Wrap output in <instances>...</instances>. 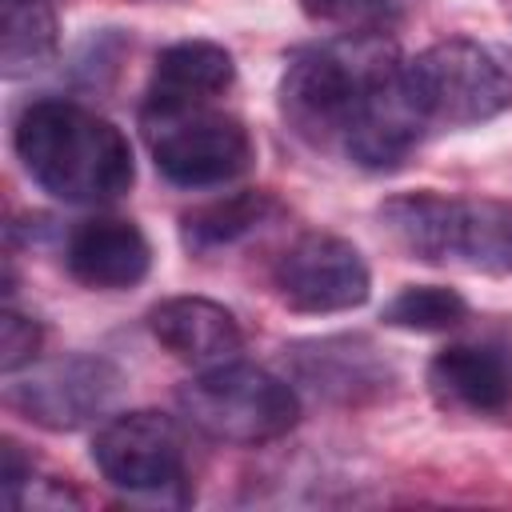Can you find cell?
Segmentation results:
<instances>
[{
  "instance_id": "cell-1",
  "label": "cell",
  "mask_w": 512,
  "mask_h": 512,
  "mask_svg": "<svg viewBox=\"0 0 512 512\" xmlns=\"http://www.w3.org/2000/svg\"><path fill=\"white\" fill-rule=\"evenodd\" d=\"M280 116L316 152L364 172L400 168L428 132L408 100L404 60L384 32L304 44L280 72Z\"/></svg>"
},
{
  "instance_id": "cell-2",
  "label": "cell",
  "mask_w": 512,
  "mask_h": 512,
  "mask_svg": "<svg viewBox=\"0 0 512 512\" xmlns=\"http://www.w3.org/2000/svg\"><path fill=\"white\" fill-rule=\"evenodd\" d=\"M12 148L28 180L64 204H112L136 180L128 136L76 100H28L12 124Z\"/></svg>"
},
{
  "instance_id": "cell-3",
  "label": "cell",
  "mask_w": 512,
  "mask_h": 512,
  "mask_svg": "<svg viewBox=\"0 0 512 512\" xmlns=\"http://www.w3.org/2000/svg\"><path fill=\"white\" fill-rule=\"evenodd\" d=\"M376 220L412 260L484 276L512 272V204L420 188L388 196L376 208Z\"/></svg>"
},
{
  "instance_id": "cell-4",
  "label": "cell",
  "mask_w": 512,
  "mask_h": 512,
  "mask_svg": "<svg viewBox=\"0 0 512 512\" xmlns=\"http://www.w3.org/2000/svg\"><path fill=\"white\" fill-rule=\"evenodd\" d=\"M176 404L200 436L240 448L272 444L300 424L296 384L244 360H224L184 380Z\"/></svg>"
},
{
  "instance_id": "cell-5",
  "label": "cell",
  "mask_w": 512,
  "mask_h": 512,
  "mask_svg": "<svg viewBox=\"0 0 512 512\" xmlns=\"http://www.w3.org/2000/svg\"><path fill=\"white\" fill-rule=\"evenodd\" d=\"M404 84L424 128H472L512 108V60L476 36L428 44L404 60Z\"/></svg>"
},
{
  "instance_id": "cell-6",
  "label": "cell",
  "mask_w": 512,
  "mask_h": 512,
  "mask_svg": "<svg viewBox=\"0 0 512 512\" xmlns=\"http://www.w3.org/2000/svg\"><path fill=\"white\" fill-rule=\"evenodd\" d=\"M92 464L128 500L172 508L192 500L184 432L172 416L156 408H132L104 420L92 436Z\"/></svg>"
},
{
  "instance_id": "cell-7",
  "label": "cell",
  "mask_w": 512,
  "mask_h": 512,
  "mask_svg": "<svg viewBox=\"0 0 512 512\" xmlns=\"http://www.w3.org/2000/svg\"><path fill=\"white\" fill-rule=\"evenodd\" d=\"M156 172L176 188H220L244 176L256 160V144L232 112L216 104H192L172 112H140Z\"/></svg>"
},
{
  "instance_id": "cell-8",
  "label": "cell",
  "mask_w": 512,
  "mask_h": 512,
  "mask_svg": "<svg viewBox=\"0 0 512 512\" xmlns=\"http://www.w3.org/2000/svg\"><path fill=\"white\" fill-rule=\"evenodd\" d=\"M124 388L120 368L96 352H68L56 360L28 364V372L12 376L4 400L12 412L48 432H76L104 416Z\"/></svg>"
},
{
  "instance_id": "cell-9",
  "label": "cell",
  "mask_w": 512,
  "mask_h": 512,
  "mask_svg": "<svg viewBox=\"0 0 512 512\" xmlns=\"http://www.w3.org/2000/svg\"><path fill=\"white\" fill-rule=\"evenodd\" d=\"M272 292L304 316L352 312L372 292V272L360 248L332 232H304L272 260Z\"/></svg>"
},
{
  "instance_id": "cell-10",
  "label": "cell",
  "mask_w": 512,
  "mask_h": 512,
  "mask_svg": "<svg viewBox=\"0 0 512 512\" xmlns=\"http://www.w3.org/2000/svg\"><path fill=\"white\" fill-rule=\"evenodd\" d=\"M284 364H288L292 384H300L316 400H328L340 408L372 404L396 388V364L364 332L296 340L284 348Z\"/></svg>"
},
{
  "instance_id": "cell-11",
  "label": "cell",
  "mask_w": 512,
  "mask_h": 512,
  "mask_svg": "<svg viewBox=\"0 0 512 512\" xmlns=\"http://www.w3.org/2000/svg\"><path fill=\"white\" fill-rule=\"evenodd\" d=\"M424 380L444 412L500 416L512 408V344L500 336L444 344L428 360Z\"/></svg>"
},
{
  "instance_id": "cell-12",
  "label": "cell",
  "mask_w": 512,
  "mask_h": 512,
  "mask_svg": "<svg viewBox=\"0 0 512 512\" xmlns=\"http://www.w3.org/2000/svg\"><path fill=\"white\" fill-rule=\"evenodd\" d=\"M64 268L84 288L124 292L148 276L152 244L128 216H88L64 236Z\"/></svg>"
},
{
  "instance_id": "cell-13",
  "label": "cell",
  "mask_w": 512,
  "mask_h": 512,
  "mask_svg": "<svg viewBox=\"0 0 512 512\" xmlns=\"http://www.w3.org/2000/svg\"><path fill=\"white\" fill-rule=\"evenodd\" d=\"M148 332L164 352H172L184 364L212 368L224 360H236L244 348L240 320L208 300V296H168L148 312Z\"/></svg>"
},
{
  "instance_id": "cell-14",
  "label": "cell",
  "mask_w": 512,
  "mask_h": 512,
  "mask_svg": "<svg viewBox=\"0 0 512 512\" xmlns=\"http://www.w3.org/2000/svg\"><path fill=\"white\" fill-rule=\"evenodd\" d=\"M236 84V60L216 40H176L160 48L140 112H172L192 104H216Z\"/></svg>"
},
{
  "instance_id": "cell-15",
  "label": "cell",
  "mask_w": 512,
  "mask_h": 512,
  "mask_svg": "<svg viewBox=\"0 0 512 512\" xmlns=\"http://www.w3.org/2000/svg\"><path fill=\"white\" fill-rule=\"evenodd\" d=\"M284 216V204L268 188H240L228 196H216L208 204H196L180 216V244L192 256H216L228 252L256 232L272 228Z\"/></svg>"
},
{
  "instance_id": "cell-16",
  "label": "cell",
  "mask_w": 512,
  "mask_h": 512,
  "mask_svg": "<svg viewBox=\"0 0 512 512\" xmlns=\"http://www.w3.org/2000/svg\"><path fill=\"white\" fill-rule=\"evenodd\" d=\"M0 72L4 80H24L44 72L60 48V24L52 0H4L0 16Z\"/></svg>"
},
{
  "instance_id": "cell-17",
  "label": "cell",
  "mask_w": 512,
  "mask_h": 512,
  "mask_svg": "<svg viewBox=\"0 0 512 512\" xmlns=\"http://www.w3.org/2000/svg\"><path fill=\"white\" fill-rule=\"evenodd\" d=\"M380 320L404 332H452L468 324V300L444 284H408L384 304Z\"/></svg>"
},
{
  "instance_id": "cell-18",
  "label": "cell",
  "mask_w": 512,
  "mask_h": 512,
  "mask_svg": "<svg viewBox=\"0 0 512 512\" xmlns=\"http://www.w3.org/2000/svg\"><path fill=\"white\" fill-rule=\"evenodd\" d=\"M420 0H300L304 16L344 32H388L416 12Z\"/></svg>"
},
{
  "instance_id": "cell-19",
  "label": "cell",
  "mask_w": 512,
  "mask_h": 512,
  "mask_svg": "<svg viewBox=\"0 0 512 512\" xmlns=\"http://www.w3.org/2000/svg\"><path fill=\"white\" fill-rule=\"evenodd\" d=\"M40 344H44L40 320L36 316H24L16 308H4V316H0V372L4 376H16L28 364H36Z\"/></svg>"
}]
</instances>
